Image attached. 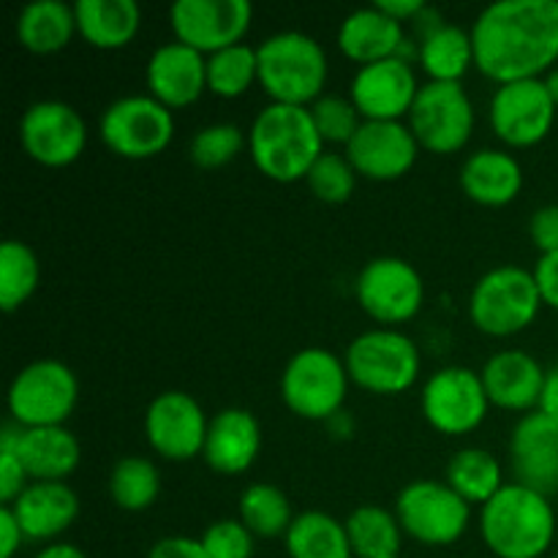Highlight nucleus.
<instances>
[{
    "label": "nucleus",
    "mask_w": 558,
    "mask_h": 558,
    "mask_svg": "<svg viewBox=\"0 0 558 558\" xmlns=\"http://www.w3.org/2000/svg\"><path fill=\"white\" fill-rule=\"evenodd\" d=\"M417 60L430 82H461L474 65L472 33L458 25H436L420 41Z\"/></svg>",
    "instance_id": "obj_30"
},
{
    "label": "nucleus",
    "mask_w": 558,
    "mask_h": 558,
    "mask_svg": "<svg viewBox=\"0 0 558 558\" xmlns=\"http://www.w3.org/2000/svg\"><path fill=\"white\" fill-rule=\"evenodd\" d=\"M289 558H354L347 523L319 510L294 515L287 532Z\"/></svg>",
    "instance_id": "obj_31"
},
{
    "label": "nucleus",
    "mask_w": 558,
    "mask_h": 558,
    "mask_svg": "<svg viewBox=\"0 0 558 558\" xmlns=\"http://www.w3.org/2000/svg\"><path fill=\"white\" fill-rule=\"evenodd\" d=\"M554 558H558V556H554Z\"/></svg>",
    "instance_id": "obj_51"
},
{
    "label": "nucleus",
    "mask_w": 558,
    "mask_h": 558,
    "mask_svg": "<svg viewBox=\"0 0 558 558\" xmlns=\"http://www.w3.org/2000/svg\"><path fill=\"white\" fill-rule=\"evenodd\" d=\"M529 234L539 254H558V205H545L534 210L532 221H529Z\"/></svg>",
    "instance_id": "obj_43"
},
{
    "label": "nucleus",
    "mask_w": 558,
    "mask_h": 558,
    "mask_svg": "<svg viewBox=\"0 0 558 558\" xmlns=\"http://www.w3.org/2000/svg\"><path fill=\"white\" fill-rule=\"evenodd\" d=\"M76 33L74 5L63 0H33L16 16V41L33 54H54L71 44Z\"/></svg>",
    "instance_id": "obj_29"
},
{
    "label": "nucleus",
    "mask_w": 558,
    "mask_h": 558,
    "mask_svg": "<svg viewBox=\"0 0 558 558\" xmlns=\"http://www.w3.org/2000/svg\"><path fill=\"white\" fill-rule=\"evenodd\" d=\"M347 392V363L322 347L300 349L283 368L281 398L303 420H332L341 412Z\"/></svg>",
    "instance_id": "obj_7"
},
{
    "label": "nucleus",
    "mask_w": 558,
    "mask_h": 558,
    "mask_svg": "<svg viewBox=\"0 0 558 558\" xmlns=\"http://www.w3.org/2000/svg\"><path fill=\"white\" fill-rule=\"evenodd\" d=\"M259 82V54L248 44H234L207 58V90L221 98H238Z\"/></svg>",
    "instance_id": "obj_37"
},
{
    "label": "nucleus",
    "mask_w": 558,
    "mask_h": 558,
    "mask_svg": "<svg viewBox=\"0 0 558 558\" xmlns=\"http://www.w3.org/2000/svg\"><path fill=\"white\" fill-rule=\"evenodd\" d=\"M308 109L322 142H332V145H349L352 136L360 131V125H363V114L357 112L352 98L322 96Z\"/></svg>",
    "instance_id": "obj_40"
},
{
    "label": "nucleus",
    "mask_w": 558,
    "mask_h": 558,
    "mask_svg": "<svg viewBox=\"0 0 558 558\" xmlns=\"http://www.w3.org/2000/svg\"><path fill=\"white\" fill-rule=\"evenodd\" d=\"M20 142L33 161L69 167L85 153L87 125L65 101H36L20 120Z\"/></svg>",
    "instance_id": "obj_16"
},
{
    "label": "nucleus",
    "mask_w": 558,
    "mask_h": 558,
    "mask_svg": "<svg viewBox=\"0 0 558 558\" xmlns=\"http://www.w3.org/2000/svg\"><path fill=\"white\" fill-rule=\"evenodd\" d=\"M248 153L256 169L276 183L308 178L316 158L325 153L308 107L267 104L248 131Z\"/></svg>",
    "instance_id": "obj_2"
},
{
    "label": "nucleus",
    "mask_w": 558,
    "mask_h": 558,
    "mask_svg": "<svg viewBox=\"0 0 558 558\" xmlns=\"http://www.w3.org/2000/svg\"><path fill=\"white\" fill-rule=\"evenodd\" d=\"M461 189L477 205L505 207L521 194L523 167L515 156L494 147L472 153L461 169Z\"/></svg>",
    "instance_id": "obj_27"
},
{
    "label": "nucleus",
    "mask_w": 558,
    "mask_h": 558,
    "mask_svg": "<svg viewBox=\"0 0 558 558\" xmlns=\"http://www.w3.org/2000/svg\"><path fill=\"white\" fill-rule=\"evenodd\" d=\"M36 558H87L85 550H80L76 545L69 543H52L41 550Z\"/></svg>",
    "instance_id": "obj_49"
},
{
    "label": "nucleus",
    "mask_w": 558,
    "mask_h": 558,
    "mask_svg": "<svg viewBox=\"0 0 558 558\" xmlns=\"http://www.w3.org/2000/svg\"><path fill=\"white\" fill-rule=\"evenodd\" d=\"M22 543H25V532H22L20 521L14 518L11 507H3L0 510V558H14Z\"/></svg>",
    "instance_id": "obj_46"
},
{
    "label": "nucleus",
    "mask_w": 558,
    "mask_h": 558,
    "mask_svg": "<svg viewBox=\"0 0 558 558\" xmlns=\"http://www.w3.org/2000/svg\"><path fill=\"white\" fill-rule=\"evenodd\" d=\"M347 534L354 558H401L403 529L385 507H357L347 518Z\"/></svg>",
    "instance_id": "obj_33"
},
{
    "label": "nucleus",
    "mask_w": 558,
    "mask_h": 558,
    "mask_svg": "<svg viewBox=\"0 0 558 558\" xmlns=\"http://www.w3.org/2000/svg\"><path fill=\"white\" fill-rule=\"evenodd\" d=\"M545 87H548V93H550V96H554V101L558 104V69L548 71V74H545Z\"/></svg>",
    "instance_id": "obj_50"
},
{
    "label": "nucleus",
    "mask_w": 558,
    "mask_h": 558,
    "mask_svg": "<svg viewBox=\"0 0 558 558\" xmlns=\"http://www.w3.org/2000/svg\"><path fill=\"white\" fill-rule=\"evenodd\" d=\"M534 278H537L539 294L548 308L558 311V254L539 256L537 267H534Z\"/></svg>",
    "instance_id": "obj_45"
},
{
    "label": "nucleus",
    "mask_w": 558,
    "mask_h": 558,
    "mask_svg": "<svg viewBox=\"0 0 558 558\" xmlns=\"http://www.w3.org/2000/svg\"><path fill=\"white\" fill-rule=\"evenodd\" d=\"M305 183L314 191L316 199L325 202V205H343L352 196L357 172H354L352 161L341 153H322L311 167Z\"/></svg>",
    "instance_id": "obj_38"
},
{
    "label": "nucleus",
    "mask_w": 558,
    "mask_h": 558,
    "mask_svg": "<svg viewBox=\"0 0 558 558\" xmlns=\"http://www.w3.org/2000/svg\"><path fill=\"white\" fill-rule=\"evenodd\" d=\"M27 485H31V477H27L20 456L14 452V447L0 441V501L3 507L14 505Z\"/></svg>",
    "instance_id": "obj_42"
},
{
    "label": "nucleus",
    "mask_w": 558,
    "mask_h": 558,
    "mask_svg": "<svg viewBox=\"0 0 558 558\" xmlns=\"http://www.w3.org/2000/svg\"><path fill=\"white\" fill-rule=\"evenodd\" d=\"M376 9H381L387 16H392V20H398L403 25L407 20H417L425 11V3L423 0H379Z\"/></svg>",
    "instance_id": "obj_47"
},
{
    "label": "nucleus",
    "mask_w": 558,
    "mask_h": 558,
    "mask_svg": "<svg viewBox=\"0 0 558 558\" xmlns=\"http://www.w3.org/2000/svg\"><path fill=\"white\" fill-rule=\"evenodd\" d=\"M485 545L499 558H543L556 537V512L548 496L507 483L480 512Z\"/></svg>",
    "instance_id": "obj_3"
},
{
    "label": "nucleus",
    "mask_w": 558,
    "mask_h": 558,
    "mask_svg": "<svg viewBox=\"0 0 558 558\" xmlns=\"http://www.w3.org/2000/svg\"><path fill=\"white\" fill-rule=\"evenodd\" d=\"M556 107L545 80L499 85L490 98V129L510 147L539 145L554 129Z\"/></svg>",
    "instance_id": "obj_15"
},
{
    "label": "nucleus",
    "mask_w": 558,
    "mask_h": 558,
    "mask_svg": "<svg viewBox=\"0 0 558 558\" xmlns=\"http://www.w3.org/2000/svg\"><path fill=\"white\" fill-rule=\"evenodd\" d=\"M396 518L403 534L428 548H447L466 534L472 505L447 483L417 480L398 494Z\"/></svg>",
    "instance_id": "obj_9"
},
{
    "label": "nucleus",
    "mask_w": 558,
    "mask_h": 558,
    "mask_svg": "<svg viewBox=\"0 0 558 558\" xmlns=\"http://www.w3.org/2000/svg\"><path fill=\"white\" fill-rule=\"evenodd\" d=\"M161 490V474L147 458L129 456L114 463L109 474V496L125 512H142L156 505Z\"/></svg>",
    "instance_id": "obj_35"
},
{
    "label": "nucleus",
    "mask_w": 558,
    "mask_h": 558,
    "mask_svg": "<svg viewBox=\"0 0 558 558\" xmlns=\"http://www.w3.org/2000/svg\"><path fill=\"white\" fill-rule=\"evenodd\" d=\"M488 392L483 376L463 365L436 371L423 390V414L434 430L463 436L477 430L488 417Z\"/></svg>",
    "instance_id": "obj_12"
},
{
    "label": "nucleus",
    "mask_w": 558,
    "mask_h": 558,
    "mask_svg": "<svg viewBox=\"0 0 558 558\" xmlns=\"http://www.w3.org/2000/svg\"><path fill=\"white\" fill-rule=\"evenodd\" d=\"M417 93V76L403 58L360 65L352 80V104L363 120H401L412 112Z\"/></svg>",
    "instance_id": "obj_19"
},
{
    "label": "nucleus",
    "mask_w": 558,
    "mask_h": 558,
    "mask_svg": "<svg viewBox=\"0 0 558 558\" xmlns=\"http://www.w3.org/2000/svg\"><path fill=\"white\" fill-rule=\"evenodd\" d=\"M147 558H207L202 539L194 537H163L150 548Z\"/></svg>",
    "instance_id": "obj_44"
},
{
    "label": "nucleus",
    "mask_w": 558,
    "mask_h": 558,
    "mask_svg": "<svg viewBox=\"0 0 558 558\" xmlns=\"http://www.w3.org/2000/svg\"><path fill=\"white\" fill-rule=\"evenodd\" d=\"M259 54V85L272 104L308 107L327 85V54L316 38L287 31L265 38Z\"/></svg>",
    "instance_id": "obj_4"
},
{
    "label": "nucleus",
    "mask_w": 558,
    "mask_h": 558,
    "mask_svg": "<svg viewBox=\"0 0 558 558\" xmlns=\"http://www.w3.org/2000/svg\"><path fill=\"white\" fill-rule=\"evenodd\" d=\"M38 278H41V265L31 245L5 240L0 245V308L11 314L25 305L38 289Z\"/></svg>",
    "instance_id": "obj_36"
},
{
    "label": "nucleus",
    "mask_w": 558,
    "mask_h": 558,
    "mask_svg": "<svg viewBox=\"0 0 558 558\" xmlns=\"http://www.w3.org/2000/svg\"><path fill=\"white\" fill-rule=\"evenodd\" d=\"M251 20L254 5L248 0H178L169 9L178 41L202 54H216L243 41Z\"/></svg>",
    "instance_id": "obj_14"
},
{
    "label": "nucleus",
    "mask_w": 558,
    "mask_h": 558,
    "mask_svg": "<svg viewBox=\"0 0 558 558\" xmlns=\"http://www.w3.org/2000/svg\"><path fill=\"white\" fill-rule=\"evenodd\" d=\"M409 129L417 145L436 156H450L466 147L474 131V107L461 82L420 85L409 112Z\"/></svg>",
    "instance_id": "obj_11"
},
{
    "label": "nucleus",
    "mask_w": 558,
    "mask_h": 558,
    "mask_svg": "<svg viewBox=\"0 0 558 558\" xmlns=\"http://www.w3.org/2000/svg\"><path fill=\"white\" fill-rule=\"evenodd\" d=\"M539 412H545L548 417H554L558 423V363L550 365L548 376H545V390H543V401H539Z\"/></svg>",
    "instance_id": "obj_48"
},
{
    "label": "nucleus",
    "mask_w": 558,
    "mask_h": 558,
    "mask_svg": "<svg viewBox=\"0 0 558 558\" xmlns=\"http://www.w3.org/2000/svg\"><path fill=\"white\" fill-rule=\"evenodd\" d=\"M240 521L245 523V529L254 537L272 539L281 537V534L287 537L294 515L281 488L270 483H256L248 485L240 496Z\"/></svg>",
    "instance_id": "obj_34"
},
{
    "label": "nucleus",
    "mask_w": 558,
    "mask_h": 558,
    "mask_svg": "<svg viewBox=\"0 0 558 558\" xmlns=\"http://www.w3.org/2000/svg\"><path fill=\"white\" fill-rule=\"evenodd\" d=\"M245 147V136L240 125L234 123H213L205 125L199 134L191 140V161L202 169L227 167L229 161L238 158V153Z\"/></svg>",
    "instance_id": "obj_39"
},
{
    "label": "nucleus",
    "mask_w": 558,
    "mask_h": 558,
    "mask_svg": "<svg viewBox=\"0 0 558 558\" xmlns=\"http://www.w3.org/2000/svg\"><path fill=\"white\" fill-rule=\"evenodd\" d=\"M80 398L74 371L60 360H36L14 376L9 412L20 428H52L71 417Z\"/></svg>",
    "instance_id": "obj_8"
},
{
    "label": "nucleus",
    "mask_w": 558,
    "mask_h": 558,
    "mask_svg": "<svg viewBox=\"0 0 558 558\" xmlns=\"http://www.w3.org/2000/svg\"><path fill=\"white\" fill-rule=\"evenodd\" d=\"M403 44H407V33L401 22L387 16L376 5L352 11L338 27V49L360 65L398 58L403 52Z\"/></svg>",
    "instance_id": "obj_26"
},
{
    "label": "nucleus",
    "mask_w": 558,
    "mask_h": 558,
    "mask_svg": "<svg viewBox=\"0 0 558 558\" xmlns=\"http://www.w3.org/2000/svg\"><path fill=\"white\" fill-rule=\"evenodd\" d=\"M76 33L96 49H123L142 25L136 0H76Z\"/></svg>",
    "instance_id": "obj_28"
},
{
    "label": "nucleus",
    "mask_w": 558,
    "mask_h": 558,
    "mask_svg": "<svg viewBox=\"0 0 558 558\" xmlns=\"http://www.w3.org/2000/svg\"><path fill=\"white\" fill-rule=\"evenodd\" d=\"M9 507L20 521L25 539L36 543L60 537L80 515V499L65 483H31Z\"/></svg>",
    "instance_id": "obj_25"
},
{
    "label": "nucleus",
    "mask_w": 558,
    "mask_h": 558,
    "mask_svg": "<svg viewBox=\"0 0 558 558\" xmlns=\"http://www.w3.org/2000/svg\"><path fill=\"white\" fill-rule=\"evenodd\" d=\"M205 412L194 396L183 390H167L147 407L145 436L147 445L167 461H191L205 450L207 439Z\"/></svg>",
    "instance_id": "obj_17"
},
{
    "label": "nucleus",
    "mask_w": 558,
    "mask_h": 558,
    "mask_svg": "<svg viewBox=\"0 0 558 558\" xmlns=\"http://www.w3.org/2000/svg\"><path fill=\"white\" fill-rule=\"evenodd\" d=\"M480 376L494 407L507 409V412H537L548 371L532 354L507 349V352L494 354Z\"/></svg>",
    "instance_id": "obj_23"
},
{
    "label": "nucleus",
    "mask_w": 558,
    "mask_h": 558,
    "mask_svg": "<svg viewBox=\"0 0 558 558\" xmlns=\"http://www.w3.org/2000/svg\"><path fill=\"white\" fill-rule=\"evenodd\" d=\"M512 474L518 485L550 496L558 490V423L545 412L518 420L510 439Z\"/></svg>",
    "instance_id": "obj_20"
},
{
    "label": "nucleus",
    "mask_w": 558,
    "mask_h": 558,
    "mask_svg": "<svg viewBox=\"0 0 558 558\" xmlns=\"http://www.w3.org/2000/svg\"><path fill=\"white\" fill-rule=\"evenodd\" d=\"M254 534L245 529L243 521L223 518L210 523L202 534L207 558H251L254 556Z\"/></svg>",
    "instance_id": "obj_41"
},
{
    "label": "nucleus",
    "mask_w": 558,
    "mask_h": 558,
    "mask_svg": "<svg viewBox=\"0 0 558 558\" xmlns=\"http://www.w3.org/2000/svg\"><path fill=\"white\" fill-rule=\"evenodd\" d=\"M98 134L114 156L142 161L167 150L174 136V114L153 96H125L104 109Z\"/></svg>",
    "instance_id": "obj_10"
},
{
    "label": "nucleus",
    "mask_w": 558,
    "mask_h": 558,
    "mask_svg": "<svg viewBox=\"0 0 558 558\" xmlns=\"http://www.w3.org/2000/svg\"><path fill=\"white\" fill-rule=\"evenodd\" d=\"M145 76L156 101L167 109H183L207 90V60L180 41L161 44L147 60Z\"/></svg>",
    "instance_id": "obj_22"
},
{
    "label": "nucleus",
    "mask_w": 558,
    "mask_h": 558,
    "mask_svg": "<svg viewBox=\"0 0 558 558\" xmlns=\"http://www.w3.org/2000/svg\"><path fill=\"white\" fill-rule=\"evenodd\" d=\"M534 272L523 267L505 265L485 272L469 298V316L480 332L494 338L518 336L537 319L543 308Z\"/></svg>",
    "instance_id": "obj_5"
},
{
    "label": "nucleus",
    "mask_w": 558,
    "mask_h": 558,
    "mask_svg": "<svg viewBox=\"0 0 558 558\" xmlns=\"http://www.w3.org/2000/svg\"><path fill=\"white\" fill-rule=\"evenodd\" d=\"M349 379L374 396H401L420 376V349L398 330H368L354 338L343 357Z\"/></svg>",
    "instance_id": "obj_6"
},
{
    "label": "nucleus",
    "mask_w": 558,
    "mask_h": 558,
    "mask_svg": "<svg viewBox=\"0 0 558 558\" xmlns=\"http://www.w3.org/2000/svg\"><path fill=\"white\" fill-rule=\"evenodd\" d=\"M474 65L499 85L543 80L558 63V0H501L477 16Z\"/></svg>",
    "instance_id": "obj_1"
},
{
    "label": "nucleus",
    "mask_w": 558,
    "mask_h": 558,
    "mask_svg": "<svg viewBox=\"0 0 558 558\" xmlns=\"http://www.w3.org/2000/svg\"><path fill=\"white\" fill-rule=\"evenodd\" d=\"M447 485L469 505L485 507L507 483L501 480V463L496 461L494 452L466 447L447 463Z\"/></svg>",
    "instance_id": "obj_32"
},
{
    "label": "nucleus",
    "mask_w": 558,
    "mask_h": 558,
    "mask_svg": "<svg viewBox=\"0 0 558 558\" xmlns=\"http://www.w3.org/2000/svg\"><path fill=\"white\" fill-rule=\"evenodd\" d=\"M420 145L401 120H363L347 145L354 172L368 180H398L414 167Z\"/></svg>",
    "instance_id": "obj_18"
},
{
    "label": "nucleus",
    "mask_w": 558,
    "mask_h": 558,
    "mask_svg": "<svg viewBox=\"0 0 558 558\" xmlns=\"http://www.w3.org/2000/svg\"><path fill=\"white\" fill-rule=\"evenodd\" d=\"M354 294L371 319L381 325H403L423 308L425 283L407 259L379 256L360 270Z\"/></svg>",
    "instance_id": "obj_13"
},
{
    "label": "nucleus",
    "mask_w": 558,
    "mask_h": 558,
    "mask_svg": "<svg viewBox=\"0 0 558 558\" xmlns=\"http://www.w3.org/2000/svg\"><path fill=\"white\" fill-rule=\"evenodd\" d=\"M262 450V425L248 409H223L210 420L205 439V463L218 474H243Z\"/></svg>",
    "instance_id": "obj_24"
},
{
    "label": "nucleus",
    "mask_w": 558,
    "mask_h": 558,
    "mask_svg": "<svg viewBox=\"0 0 558 558\" xmlns=\"http://www.w3.org/2000/svg\"><path fill=\"white\" fill-rule=\"evenodd\" d=\"M0 441L14 447L33 483H63L80 466V441L63 425L52 428H5Z\"/></svg>",
    "instance_id": "obj_21"
}]
</instances>
